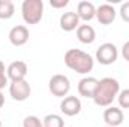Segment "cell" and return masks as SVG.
<instances>
[{"instance_id":"cell-1","label":"cell","mask_w":129,"mask_h":127,"mask_svg":"<svg viewBox=\"0 0 129 127\" xmlns=\"http://www.w3.org/2000/svg\"><path fill=\"white\" fill-rule=\"evenodd\" d=\"M119 93H120V84L116 78L111 76L102 78L101 81H98L96 91L93 94V102L101 108L110 106L117 99Z\"/></svg>"},{"instance_id":"cell-26","label":"cell","mask_w":129,"mask_h":127,"mask_svg":"<svg viewBox=\"0 0 129 127\" xmlns=\"http://www.w3.org/2000/svg\"><path fill=\"white\" fill-rule=\"evenodd\" d=\"M105 127H107V126H105Z\"/></svg>"},{"instance_id":"cell-12","label":"cell","mask_w":129,"mask_h":127,"mask_svg":"<svg viewBox=\"0 0 129 127\" xmlns=\"http://www.w3.org/2000/svg\"><path fill=\"white\" fill-rule=\"evenodd\" d=\"M98 79L93 76H86L78 82V94L87 99H93V94L96 91Z\"/></svg>"},{"instance_id":"cell-13","label":"cell","mask_w":129,"mask_h":127,"mask_svg":"<svg viewBox=\"0 0 129 127\" xmlns=\"http://www.w3.org/2000/svg\"><path fill=\"white\" fill-rule=\"evenodd\" d=\"M77 15L80 18V21H92L93 18H96V8L92 2L87 0H81L77 6Z\"/></svg>"},{"instance_id":"cell-3","label":"cell","mask_w":129,"mask_h":127,"mask_svg":"<svg viewBox=\"0 0 129 127\" xmlns=\"http://www.w3.org/2000/svg\"><path fill=\"white\" fill-rule=\"evenodd\" d=\"M21 15L26 24H38L44 17L42 0H24L21 3Z\"/></svg>"},{"instance_id":"cell-4","label":"cell","mask_w":129,"mask_h":127,"mask_svg":"<svg viewBox=\"0 0 129 127\" xmlns=\"http://www.w3.org/2000/svg\"><path fill=\"white\" fill-rule=\"evenodd\" d=\"M48 88H50V93L56 97H66L71 91V81L68 76L64 75H53L50 78V82H48Z\"/></svg>"},{"instance_id":"cell-20","label":"cell","mask_w":129,"mask_h":127,"mask_svg":"<svg viewBox=\"0 0 129 127\" xmlns=\"http://www.w3.org/2000/svg\"><path fill=\"white\" fill-rule=\"evenodd\" d=\"M6 85H9V79H8V75H6L5 64H3L2 60H0V91H2Z\"/></svg>"},{"instance_id":"cell-21","label":"cell","mask_w":129,"mask_h":127,"mask_svg":"<svg viewBox=\"0 0 129 127\" xmlns=\"http://www.w3.org/2000/svg\"><path fill=\"white\" fill-rule=\"evenodd\" d=\"M120 17H122V20L123 21H126L129 23V2H125L122 6H120Z\"/></svg>"},{"instance_id":"cell-19","label":"cell","mask_w":129,"mask_h":127,"mask_svg":"<svg viewBox=\"0 0 129 127\" xmlns=\"http://www.w3.org/2000/svg\"><path fill=\"white\" fill-rule=\"evenodd\" d=\"M117 100H119V105H120V108L129 109V88L122 90V91L119 93V96H117Z\"/></svg>"},{"instance_id":"cell-17","label":"cell","mask_w":129,"mask_h":127,"mask_svg":"<svg viewBox=\"0 0 129 127\" xmlns=\"http://www.w3.org/2000/svg\"><path fill=\"white\" fill-rule=\"evenodd\" d=\"M42 126L44 127H64L63 118L57 114H48L44 117L42 120Z\"/></svg>"},{"instance_id":"cell-22","label":"cell","mask_w":129,"mask_h":127,"mask_svg":"<svg viewBox=\"0 0 129 127\" xmlns=\"http://www.w3.org/2000/svg\"><path fill=\"white\" fill-rule=\"evenodd\" d=\"M50 5L56 9H62V8L69 5V0H50Z\"/></svg>"},{"instance_id":"cell-7","label":"cell","mask_w":129,"mask_h":127,"mask_svg":"<svg viewBox=\"0 0 129 127\" xmlns=\"http://www.w3.org/2000/svg\"><path fill=\"white\" fill-rule=\"evenodd\" d=\"M81 100L77 96H66L60 102V111L66 117H75L81 112Z\"/></svg>"},{"instance_id":"cell-24","label":"cell","mask_w":129,"mask_h":127,"mask_svg":"<svg viewBox=\"0 0 129 127\" xmlns=\"http://www.w3.org/2000/svg\"><path fill=\"white\" fill-rule=\"evenodd\" d=\"M3 105H5V96H3L2 91H0V108H2Z\"/></svg>"},{"instance_id":"cell-25","label":"cell","mask_w":129,"mask_h":127,"mask_svg":"<svg viewBox=\"0 0 129 127\" xmlns=\"http://www.w3.org/2000/svg\"><path fill=\"white\" fill-rule=\"evenodd\" d=\"M0 127H2V120H0Z\"/></svg>"},{"instance_id":"cell-5","label":"cell","mask_w":129,"mask_h":127,"mask_svg":"<svg viewBox=\"0 0 129 127\" xmlns=\"http://www.w3.org/2000/svg\"><path fill=\"white\" fill-rule=\"evenodd\" d=\"M117 58H119V49L111 42L102 43L96 49V60L104 66H110V64L116 63Z\"/></svg>"},{"instance_id":"cell-10","label":"cell","mask_w":129,"mask_h":127,"mask_svg":"<svg viewBox=\"0 0 129 127\" xmlns=\"http://www.w3.org/2000/svg\"><path fill=\"white\" fill-rule=\"evenodd\" d=\"M125 117H123V111L120 108L116 106H110L104 111V121L107 127H117L123 123Z\"/></svg>"},{"instance_id":"cell-15","label":"cell","mask_w":129,"mask_h":127,"mask_svg":"<svg viewBox=\"0 0 129 127\" xmlns=\"http://www.w3.org/2000/svg\"><path fill=\"white\" fill-rule=\"evenodd\" d=\"M77 37L81 43L90 45L96 39V32L90 24H80V27L77 29Z\"/></svg>"},{"instance_id":"cell-2","label":"cell","mask_w":129,"mask_h":127,"mask_svg":"<svg viewBox=\"0 0 129 127\" xmlns=\"http://www.w3.org/2000/svg\"><path fill=\"white\" fill-rule=\"evenodd\" d=\"M64 64L71 70L81 73V75H86V73L93 70L95 60L89 52H84V51L77 49V48H71L64 52Z\"/></svg>"},{"instance_id":"cell-6","label":"cell","mask_w":129,"mask_h":127,"mask_svg":"<svg viewBox=\"0 0 129 127\" xmlns=\"http://www.w3.org/2000/svg\"><path fill=\"white\" fill-rule=\"evenodd\" d=\"M30 93H32V87L30 84L23 79V81H12L9 82V94L14 100L17 102H24L30 97Z\"/></svg>"},{"instance_id":"cell-11","label":"cell","mask_w":129,"mask_h":127,"mask_svg":"<svg viewBox=\"0 0 129 127\" xmlns=\"http://www.w3.org/2000/svg\"><path fill=\"white\" fill-rule=\"evenodd\" d=\"M116 15H117L116 9L111 5H108V3H104V5H101V6L96 8V20L102 26L111 24L116 20Z\"/></svg>"},{"instance_id":"cell-18","label":"cell","mask_w":129,"mask_h":127,"mask_svg":"<svg viewBox=\"0 0 129 127\" xmlns=\"http://www.w3.org/2000/svg\"><path fill=\"white\" fill-rule=\"evenodd\" d=\"M23 127H44L42 120H39L36 115H27L23 120Z\"/></svg>"},{"instance_id":"cell-14","label":"cell","mask_w":129,"mask_h":127,"mask_svg":"<svg viewBox=\"0 0 129 127\" xmlns=\"http://www.w3.org/2000/svg\"><path fill=\"white\" fill-rule=\"evenodd\" d=\"M59 24L63 32H74L80 27V18L77 12H64L59 20Z\"/></svg>"},{"instance_id":"cell-23","label":"cell","mask_w":129,"mask_h":127,"mask_svg":"<svg viewBox=\"0 0 129 127\" xmlns=\"http://www.w3.org/2000/svg\"><path fill=\"white\" fill-rule=\"evenodd\" d=\"M122 55H123V58H125L126 61H129V40L125 42L123 46H122Z\"/></svg>"},{"instance_id":"cell-8","label":"cell","mask_w":129,"mask_h":127,"mask_svg":"<svg viewBox=\"0 0 129 127\" xmlns=\"http://www.w3.org/2000/svg\"><path fill=\"white\" fill-rule=\"evenodd\" d=\"M29 29L26 26H14L11 30H9V42L14 45V46H23L29 42Z\"/></svg>"},{"instance_id":"cell-9","label":"cell","mask_w":129,"mask_h":127,"mask_svg":"<svg viewBox=\"0 0 129 127\" xmlns=\"http://www.w3.org/2000/svg\"><path fill=\"white\" fill-rule=\"evenodd\" d=\"M29 72V67L27 64L21 60H17V61H12V63L8 66L6 69V75H8V79L12 81H23L26 79V75Z\"/></svg>"},{"instance_id":"cell-16","label":"cell","mask_w":129,"mask_h":127,"mask_svg":"<svg viewBox=\"0 0 129 127\" xmlns=\"http://www.w3.org/2000/svg\"><path fill=\"white\" fill-rule=\"evenodd\" d=\"M15 14V5L11 0H0V20H9Z\"/></svg>"}]
</instances>
